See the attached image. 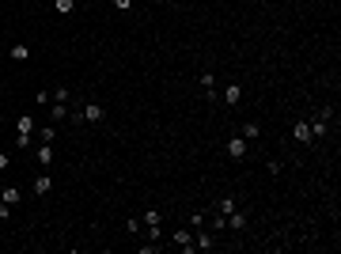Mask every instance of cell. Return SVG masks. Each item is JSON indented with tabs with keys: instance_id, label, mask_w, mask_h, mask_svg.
I'll list each match as a JSON object with an SVG mask.
<instances>
[{
	"instance_id": "21",
	"label": "cell",
	"mask_w": 341,
	"mask_h": 254,
	"mask_svg": "<svg viewBox=\"0 0 341 254\" xmlns=\"http://www.w3.org/2000/svg\"><path fill=\"white\" fill-rule=\"evenodd\" d=\"M15 148H30V137H27V133H15Z\"/></svg>"
},
{
	"instance_id": "18",
	"label": "cell",
	"mask_w": 341,
	"mask_h": 254,
	"mask_svg": "<svg viewBox=\"0 0 341 254\" xmlns=\"http://www.w3.org/2000/svg\"><path fill=\"white\" fill-rule=\"evenodd\" d=\"M209 224H213V231H224V228H227V216H224V212H213V220H209Z\"/></svg>"
},
{
	"instance_id": "23",
	"label": "cell",
	"mask_w": 341,
	"mask_h": 254,
	"mask_svg": "<svg viewBox=\"0 0 341 254\" xmlns=\"http://www.w3.org/2000/svg\"><path fill=\"white\" fill-rule=\"evenodd\" d=\"M0 220H12V205H4V201H0Z\"/></svg>"
},
{
	"instance_id": "4",
	"label": "cell",
	"mask_w": 341,
	"mask_h": 254,
	"mask_svg": "<svg viewBox=\"0 0 341 254\" xmlns=\"http://www.w3.org/2000/svg\"><path fill=\"white\" fill-rule=\"evenodd\" d=\"M292 137H296L299 144H311L315 137H311V122H296V126H292Z\"/></svg>"
},
{
	"instance_id": "13",
	"label": "cell",
	"mask_w": 341,
	"mask_h": 254,
	"mask_svg": "<svg viewBox=\"0 0 341 254\" xmlns=\"http://www.w3.org/2000/svg\"><path fill=\"white\" fill-rule=\"evenodd\" d=\"M15 133H34V122H30V114H23V118H15Z\"/></svg>"
},
{
	"instance_id": "20",
	"label": "cell",
	"mask_w": 341,
	"mask_h": 254,
	"mask_svg": "<svg viewBox=\"0 0 341 254\" xmlns=\"http://www.w3.org/2000/svg\"><path fill=\"white\" fill-rule=\"evenodd\" d=\"M69 95H72L69 87H57V91H53V99H57V102H69Z\"/></svg>"
},
{
	"instance_id": "1",
	"label": "cell",
	"mask_w": 341,
	"mask_h": 254,
	"mask_svg": "<svg viewBox=\"0 0 341 254\" xmlns=\"http://www.w3.org/2000/svg\"><path fill=\"white\" fill-rule=\"evenodd\" d=\"M80 118H84V122H102L106 110H102L99 102H84V106H80Z\"/></svg>"
},
{
	"instance_id": "6",
	"label": "cell",
	"mask_w": 341,
	"mask_h": 254,
	"mask_svg": "<svg viewBox=\"0 0 341 254\" xmlns=\"http://www.w3.org/2000/svg\"><path fill=\"white\" fill-rule=\"evenodd\" d=\"M30 190H34V194H38V198H46V194H49V190H53V178H49V175H38V178H34V182H30Z\"/></svg>"
},
{
	"instance_id": "22",
	"label": "cell",
	"mask_w": 341,
	"mask_h": 254,
	"mask_svg": "<svg viewBox=\"0 0 341 254\" xmlns=\"http://www.w3.org/2000/svg\"><path fill=\"white\" fill-rule=\"evenodd\" d=\"M114 8H118V12H129V8H133V0H110Z\"/></svg>"
},
{
	"instance_id": "19",
	"label": "cell",
	"mask_w": 341,
	"mask_h": 254,
	"mask_svg": "<svg viewBox=\"0 0 341 254\" xmlns=\"http://www.w3.org/2000/svg\"><path fill=\"white\" fill-rule=\"evenodd\" d=\"M38 137H42V144H49L57 137V126H42V129H38Z\"/></svg>"
},
{
	"instance_id": "25",
	"label": "cell",
	"mask_w": 341,
	"mask_h": 254,
	"mask_svg": "<svg viewBox=\"0 0 341 254\" xmlns=\"http://www.w3.org/2000/svg\"><path fill=\"white\" fill-rule=\"evenodd\" d=\"M163 4H178V0H163Z\"/></svg>"
},
{
	"instance_id": "7",
	"label": "cell",
	"mask_w": 341,
	"mask_h": 254,
	"mask_svg": "<svg viewBox=\"0 0 341 254\" xmlns=\"http://www.w3.org/2000/svg\"><path fill=\"white\" fill-rule=\"evenodd\" d=\"M220 99H224V102H227V106H235V102H239V99H243V87H239V84H227V87H224V91H220Z\"/></svg>"
},
{
	"instance_id": "11",
	"label": "cell",
	"mask_w": 341,
	"mask_h": 254,
	"mask_svg": "<svg viewBox=\"0 0 341 254\" xmlns=\"http://www.w3.org/2000/svg\"><path fill=\"white\" fill-rule=\"evenodd\" d=\"M141 224L148 228V231H152V228H159V224H163V212H156V209H152V212H144V216H141Z\"/></svg>"
},
{
	"instance_id": "14",
	"label": "cell",
	"mask_w": 341,
	"mask_h": 254,
	"mask_svg": "<svg viewBox=\"0 0 341 254\" xmlns=\"http://www.w3.org/2000/svg\"><path fill=\"white\" fill-rule=\"evenodd\" d=\"M27 57H30V46L27 42H15L12 46V61H27Z\"/></svg>"
},
{
	"instance_id": "3",
	"label": "cell",
	"mask_w": 341,
	"mask_h": 254,
	"mask_svg": "<svg viewBox=\"0 0 341 254\" xmlns=\"http://www.w3.org/2000/svg\"><path fill=\"white\" fill-rule=\"evenodd\" d=\"M0 201H4V205H19V201H23V190H19V186H4V190H0Z\"/></svg>"
},
{
	"instance_id": "2",
	"label": "cell",
	"mask_w": 341,
	"mask_h": 254,
	"mask_svg": "<svg viewBox=\"0 0 341 254\" xmlns=\"http://www.w3.org/2000/svg\"><path fill=\"white\" fill-rule=\"evenodd\" d=\"M170 243H174V247H182V254H194V235H190L186 228H178V231L170 235Z\"/></svg>"
},
{
	"instance_id": "24",
	"label": "cell",
	"mask_w": 341,
	"mask_h": 254,
	"mask_svg": "<svg viewBox=\"0 0 341 254\" xmlns=\"http://www.w3.org/2000/svg\"><path fill=\"white\" fill-rule=\"evenodd\" d=\"M8 163H12V155H8V152H0V171H8Z\"/></svg>"
},
{
	"instance_id": "8",
	"label": "cell",
	"mask_w": 341,
	"mask_h": 254,
	"mask_svg": "<svg viewBox=\"0 0 341 254\" xmlns=\"http://www.w3.org/2000/svg\"><path fill=\"white\" fill-rule=\"evenodd\" d=\"M227 155H231V159H243V155H246V141H243V137H231V141H227Z\"/></svg>"
},
{
	"instance_id": "17",
	"label": "cell",
	"mask_w": 341,
	"mask_h": 254,
	"mask_svg": "<svg viewBox=\"0 0 341 254\" xmlns=\"http://www.w3.org/2000/svg\"><path fill=\"white\" fill-rule=\"evenodd\" d=\"M235 209H239L235 198H220V201H216V212H224V216H227V212H235Z\"/></svg>"
},
{
	"instance_id": "5",
	"label": "cell",
	"mask_w": 341,
	"mask_h": 254,
	"mask_svg": "<svg viewBox=\"0 0 341 254\" xmlns=\"http://www.w3.org/2000/svg\"><path fill=\"white\" fill-rule=\"evenodd\" d=\"M194 251H213V231L197 228V235H194Z\"/></svg>"
},
{
	"instance_id": "9",
	"label": "cell",
	"mask_w": 341,
	"mask_h": 254,
	"mask_svg": "<svg viewBox=\"0 0 341 254\" xmlns=\"http://www.w3.org/2000/svg\"><path fill=\"white\" fill-rule=\"evenodd\" d=\"M49 122H69V106H65V102H53V106H49Z\"/></svg>"
},
{
	"instance_id": "12",
	"label": "cell",
	"mask_w": 341,
	"mask_h": 254,
	"mask_svg": "<svg viewBox=\"0 0 341 254\" xmlns=\"http://www.w3.org/2000/svg\"><path fill=\"white\" fill-rule=\"evenodd\" d=\"M258 137H262L258 122H243V141H258Z\"/></svg>"
},
{
	"instance_id": "16",
	"label": "cell",
	"mask_w": 341,
	"mask_h": 254,
	"mask_svg": "<svg viewBox=\"0 0 341 254\" xmlns=\"http://www.w3.org/2000/svg\"><path fill=\"white\" fill-rule=\"evenodd\" d=\"M227 228H235V231H239V228H246V216H243L239 209H235V212H227Z\"/></svg>"
},
{
	"instance_id": "10",
	"label": "cell",
	"mask_w": 341,
	"mask_h": 254,
	"mask_svg": "<svg viewBox=\"0 0 341 254\" xmlns=\"http://www.w3.org/2000/svg\"><path fill=\"white\" fill-rule=\"evenodd\" d=\"M34 155H38V163H42V167H49V163H53V148H49V144H38V148H34Z\"/></svg>"
},
{
	"instance_id": "15",
	"label": "cell",
	"mask_w": 341,
	"mask_h": 254,
	"mask_svg": "<svg viewBox=\"0 0 341 254\" xmlns=\"http://www.w3.org/2000/svg\"><path fill=\"white\" fill-rule=\"evenodd\" d=\"M53 12H57V15H69V12H76V0H53Z\"/></svg>"
}]
</instances>
